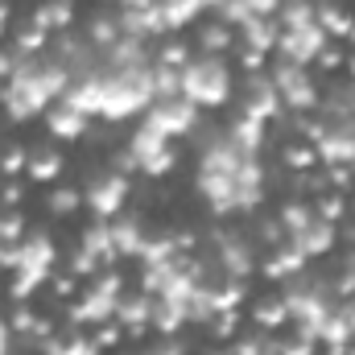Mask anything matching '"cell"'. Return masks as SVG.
I'll return each mask as SVG.
<instances>
[{"mask_svg":"<svg viewBox=\"0 0 355 355\" xmlns=\"http://www.w3.org/2000/svg\"><path fill=\"white\" fill-rule=\"evenodd\" d=\"M87 37H91V46H99V50L116 46V42L124 37L120 17H112V12H95V17H91V25H87Z\"/></svg>","mask_w":355,"mask_h":355,"instance_id":"obj_22","label":"cell"},{"mask_svg":"<svg viewBox=\"0 0 355 355\" xmlns=\"http://www.w3.org/2000/svg\"><path fill=\"white\" fill-rule=\"evenodd\" d=\"M91 339H95V347H99V352H116V347L124 343V327H120V322H99Z\"/></svg>","mask_w":355,"mask_h":355,"instance_id":"obj_34","label":"cell"},{"mask_svg":"<svg viewBox=\"0 0 355 355\" xmlns=\"http://www.w3.org/2000/svg\"><path fill=\"white\" fill-rule=\"evenodd\" d=\"M322 166H352L355 162V120L343 124H327V137L314 145Z\"/></svg>","mask_w":355,"mask_h":355,"instance_id":"obj_8","label":"cell"},{"mask_svg":"<svg viewBox=\"0 0 355 355\" xmlns=\"http://www.w3.org/2000/svg\"><path fill=\"white\" fill-rule=\"evenodd\" d=\"M174 166H178V153H174V145H170V149H162L157 157L141 162V174H145V178H166Z\"/></svg>","mask_w":355,"mask_h":355,"instance_id":"obj_35","label":"cell"},{"mask_svg":"<svg viewBox=\"0 0 355 355\" xmlns=\"http://www.w3.org/2000/svg\"><path fill=\"white\" fill-rule=\"evenodd\" d=\"M207 355H232V352H207Z\"/></svg>","mask_w":355,"mask_h":355,"instance_id":"obj_51","label":"cell"},{"mask_svg":"<svg viewBox=\"0 0 355 355\" xmlns=\"http://www.w3.org/2000/svg\"><path fill=\"white\" fill-rule=\"evenodd\" d=\"M277 223L285 227V236L306 232V227L314 223V202H285V207H281V215H277Z\"/></svg>","mask_w":355,"mask_h":355,"instance_id":"obj_25","label":"cell"},{"mask_svg":"<svg viewBox=\"0 0 355 355\" xmlns=\"http://www.w3.org/2000/svg\"><path fill=\"white\" fill-rule=\"evenodd\" d=\"M281 162H285V170H293V174H310V170H318V149L310 145V141H302V137H293V141H285L281 145Z\"/></svg>","mask_w":355,"mask_h":355,"instance_id":"obj_19","label":"cell"},{"mask_svg":"<svg viewBox=\"0 0 355 355\" xmlns=\"http://www.w3.org/2000/svg\"><path fill=\"white\" fill-rule=\"evenodd\" d=\"M277 355H318V339H306V335H293V339H277Z\"/></svg>","mask_w":355,"mask_h":355,"instance_id":"obj_38","label":"cell"},{"mask_svg":"<svg viewBox=\"0 0 355 355\" xmlns=\"http://www.w3.org/2000/svg\"><path fill=\"white\" fill-rule=\"evenodd\" d=\"M25 178H29V182H37V186L58 182V178H62V153H58L54 145H37V149H29Z\"/></svg>","mask_w":355,"mask_h":355,"instance_id":"obj_13","label":"cell"},{"mask_svg":"<svg viewBox=\"0 0 355 355\" xmlns=\"http://www.w3.org/2000/svg\"><path fill=\"white\" fill-rule=\"evenodd\" d=\"M50 289H54L58 297H75V289H79V277H71V272L54 277V272H50Z\"/></svg>","mask_w":355,"mask_h":355,"instance_id":"obj_44","label":"cell"},{"mask_svg":"<svg viewBox=\"0 0 355 355\" xmlns=\"http://www.w3.org/2000/svg\"><path fill=\"white\" fill-rule=\"evenodd\" d=\"M0 240H4V244H21V240H25V215H21V211L0 215Z\"/></svg>","mask_w":355,"mask_h":355,"instance_id":"obj_36","label":"cell"},{"mask_svg":"<svg viewBox=\"0 0 355 355\" xmlns=\"http://www.w3.org/2000/svg\"><path fill=\"white\" fill-rule=\"evenodd\" d=\"M347 355H355V339H352V343H347Z\"/></svg>","mask_w":355,"mask_h":355,"instance_id":"obj_50","label":"cell"},{"mask_svg":"<svg viewBox=\"0 0 355 355\" xmlns=\"http://www.w3.org/2000/svg\"><path fill=\"white\" fill-rule=\"evenodd\" d=\"M46 207H50L54 215H75V211L83 207V190H79V186H54L50 198H46Z\"/></svg>","mask_w":355,"mask_h":355,"instance_id":"obj_28","label":"cell"},{"mask_svg":"<svg viewBox=\"0 0 355 355\" xmlns=\"http://www.w3.org/2000/svg\"><path fill=\"white\" fill-rule=\"evenodd\" d=\"M314 67H318V71H327V75H331V71H339V67H347V54H343V46H327V50L314 58Z\"/></svg>","mask_w":355,"mask_h":355,"instance_id":"obj_40","label":"cell"},{"mask_svg":"<svg viewBox=\"0 0 355 355\" xmlns=\"http://www.w3.org/2000/svg\"><path fill=\"white\" fill-rule=\"evenodd\" d=\"M54 257H58L54 240H50L46 232H29L21 244H4V252H0V265L12 268V272H37V277H50Z\"/></svg>","mask_w":355,"mask_h":355,"instance_id":"obj_3","label":"cell"},{"mask_svg":"<svg viewBox=\"0 0 355 355\" xmlns=\"http://www.w3.org/2000/svg\"><path fill=\"white\" fill-rule=\"evenodd\" d=\"M46 128H50V137H58V141H79V137L87 132V116H83L79 107H71L67 99H58V103L46 112Z\"/></svg>","mask_w":355,"mask_h":355,"instance_id":"obj_11","label":"cell"},{"mask_svg":"<svg viewBox=\"0 0 355 355\" xmlns=\"http://www.w3.org/2000/svg\"><path fill=\"white\" fill-rule=\"evenodd\" d=\"M46 42H50V33L25 21V29H17V37H12V50H17V58H37L46 50Z\"/></svg>","mask_w":355,"mask_h":355,"instance_id":"obj_26","label":"cell"},{"mask_svg":"<svg viewBox=\"0 0 355 355\" xmlns=\"http://www.w3.org/2000/svg\"><path fill=\"white\" fill-rule=\"evenodd\" d=\"M314 21H318V29H322L331 42H335V37L347 42V37H352V25H355L352 12L339 8V4H331V0H318V4H314Z\"/></svg>","mask_w":355,"mask_h":355,"instance_id":"obj_17","label":"cell"},{"mask_svg":"<svg viewBox=\"0 0 355 355\" xmlns=\"http://www.w3.org/2000/svg\"><path fill=\"white\" fill-rule=\"evenodd\" d=\"M198 46L207 50V54H223V50H232L236 46V37H232V25L227 21H207L202 29H198Z\"/></svg>","mask_w":355,"mask_h":355,"instance_id":"obj_23","label":"cell"},{"mask_svg":"<svg viewBox=\"0 0 355 355\" xmlns=\"http://www.w3.org/2000/svg\"><path fill=\"white\" fill-rule=\"evenodd\" d=\"M145 355H182V343H174V339H162V343H153Z\"/></svg>","mask_w":355,"mask_h":355,"instance_id":"obj_46","label":"cell"},{"mask_svg":"<svg viewBox=\"0 0 355 355\" xmlns=\"http://www.w3.org/2000/svg\"><path fill=\"white\" fill-rule=\"evenodd\" d=\"M107 223H112V248H116V257H137L141 244H145V227L132 215H116Z\"/></svg>","mask_w":355,"mask_h":355,"instance_id":"obj_15","label":"cell"},{"mask_svg":"<svg viewBox=\"0 0 355 355\" xmlns=\"http://www.w3.org/2000/svg\"><path fill=\"white\" fill-rule=\"evenodd\" d=\"M46 281H50V277H37V272H12V281H8V297H12V302H29Z\"/></svg>","mask_w":355,"mask_h":355,"instance_id":"obj_30","label":"cell"},{"mask_svg":"<svg viewBox=\"0 0 355 355\" xmlns=\"http://www.w3.org/2000/svg\"><path fill=\"white\" fill-rule=\"evenodd\" d=\"M232 355H277V339H240Z\"/></svg>","mask_w":355,"mask_h":355,"instance_id":"obj_39","label":"cell"},{"mask_svg":"<svg viewBox=\"0 0 355 355\" xmlns=\"http://www.w3.org/2000/svg\"><path fill=\"white\" fill-rule=\"evenodd\" d=\"M215 257H219V268L227 272V277H248L252 272V248H248V240H240V236H215Z\"/></svg>","mask_w":355,"mask_h":355,"instance_id":"obj_9","label":"cell"},{"mask_svg":"<svg viewBox=\"0 0 355 355\" xmlns=\"http://www.w3.org/2000/svg\"><path fill=\"white\" fill-rule=\"evenodd\" d=\"M335 236H339V227H335V223H322V219L314 215V223H310L306 232L289 236V240H293V244L306 252V261H310V257H327V252L335 248Z\"/></svg>","mask_w":355,"mask_h":355,"instance_id":"obj_14","label":"cell"},{"mask_svg":"<svg viewBox=\"0 0 355 355\" xmlns=\"http://www.w3.org/2000/svg\"><path fill=\"white\" fill-rule=\"evenodd\" d=\"M21 202H25V186L8 178V182L0 186V207H4V211H12V207H21Z\"/></svg>","mask_w":355,"mask_h":355,"instance_id":"obj_42","label":"cell"},{"mask_svg":"<svg viewBox=\"0 0 355 355\" xmlns=\"http://www.w3.org/2000/svg\"><path fill=\"white\" fill-rule=\"evenodd\" d=\"M347 79L355 83V54H347Z\"/></svg>","mask_w":355,"mask_h":355,"instance_id":"obj_48","label":"cell"},{"mask_svg":"<svg viewBox=\"0 0 355 355\" xmlns=\"http://www.w3.org/2000/svg\"><path fill=\"white\" fill-rule=\"evenodd\" d=\"M327 186L335 190V194H343V190H352L355 178H352V166H327Z\"/></svg>","mask_w":355,"mask_h":355,"instance_id":"obj_41","label":"cell"},{"mask_svg":"<svg viewBox=\"0 0 355 355\" xmlns=\"http://www.w3.org/2000/svg\"><path fill=\"white\" fill-rule=\"evenodd\" d=\"M99 268H103V261H99L95 252H87L83 244H79V248L71 252V277H87V281H91V277H95Z\"/></svg>","mask_w":355,"mask_h":355,"instance_id":"obj_33","label":"cell"},{"mask_svg":"<svg viewBox=\"0 0 355 355\" xmlns=\"http://www.w3.org/2000/svg\"><path fill=\"white\" fill-rule=\"evenodd\" d=\"M314 215H318L322 223H335V227H339V223L347 219V198L335 194V190H327V194L314 198Z\"/></svg>","mask_w":355,"mask_h":355,"instance_id":"obj_27","label":"cell"},{"mask_svg":"<svg viewBox=\"0 0 355 355\" xmlns=\"http://www.w3.org/2000/svg\"><path fill=\"white\" fill-rule=\"evenodd\" d=\"M17 62H21L17 50H12V46H0V83H8V75L17 71Z\"/></svg>","mask_w":355,"mask_h":355,"instance_id":"obj_45","label":"cell"},{"mask_svg":"<svg viewBox=\"0 0 355 355\" xmlns=\"http://www.w3.org/2000/svg\"><path fill=\"white\" fill-rule=\"evenodd\" d=\"M236 327H240V310H219V314L211 318V335H215V339H232Z\"/></svg>","mask_w":355,"mask_h":355,"instance_id":"obj_37","label":"cell"},{"mask_svg":"<svg viewBox=\"0 0 355 355\" xmlns=\"http://www.w3.org/2000/svg\"><path fill=\"white\" fill-rule=\"evenodd\" d=\"M265 58H268V54H261V50H248V46H240V67L248 71V79L265 71Z\"/></svg>","mask_w":355,"mask_h":355,"instance_id":"obj_43","label":"cell"},{"mask_svg":"<svg viewBox=\"0 0 355 355\" xmlns=\"http://www.w3.org/2000/svg\"><path fill=\"white\" fill-rule=\"evenodd\" d=\"M153 293H141V297H120L116 306V322L124 327V335H145V327L153 322Z\"/></svg>","mask_w":355,"mask_h":355,"instance_id":"obj_12","label":"cell"},{"mask_svg":"<svg viewBox=\"0 0 355 355\" xmlns=\"http://www.w3.org/2000/svg\"><path fill=\"white\" fill-rule=\"evenodd\" d=\"M71 21H75V4H71V0H42V4L29 12V25H37V29H46V33L71 29Z\"/></svg>","mask_w":355,"mask_h":355,"instance_id":"obj_16","label":"cell"},{"mask_svg":"<svg viewBox=\"0 0 355 355\" xmlns=\"http://www.w3.org/2000/svg\"><path fill=\"white\" fill-rule=\"evenodd\" d=\"M227 137L240 145V153L257 157V153H261V145H265V120H257V116H244V112H240V116L232 120Z\"/></svg>","mask_w":355,"mask_h":355,"instance_id":"obj_18","label":"cell"},{"mask_svg":"<svg viewBox=\"0 0 355 355\" xmlns=\"http://www.w3.org/2000/svg\"><path fill=\"white\" fill-rule=\"evenodd\" d=\"M157 67L186 71V67H190V46H182V42H166V46L157 50Z\"/></svg>","mask_w":355,"mask_h":355,"instance_id":"obj_32","label":"cell"},{"mask_svg":"<svg viewBox=\"0 0 355 355\" xmlns=\"http://www.w3.org/2000/svg\"><path fill=\"white\" fill-rule=\"evenodd\" d=\"M37 322H42V314H37L29 302H17V310H12V318H8V331H17L21 339H29V343H33V335H37Z\"/></svg>","mask_w":355,"mask_h":355,"instance_id":"obj_29","label":"cell"},{"mask_svg":"<svg viewBox=\"0 0 355 355\" xmlns=\"http://www.w3.org/2000/svg\"><path fill=\"white\" fill-rule=\"evenodd\" d=\"M198 124V107L190 103V99H153L149 107H145V128H153V132H162V137H186L190 128Z\"/></svg>","mask_w":355,"mask_h":355,"instance_id":"obj_5","label":"cell"},{"mask_svg":"<svg viewBox=\"0 0 355 355\" xmlns=\"http://www.w3.org/2000/svg\"><path fill=\"white\" fill-rule=\"evenodd\" d=\"M252 322H257L261 331H277V327H285V322H289V306H285V297H265V302H257V306H252Z\"/></svg>","mask_w":355,"mask_h":355,"instance_id":"obj_24","label":"cell"},{"mask_svg":"<svg viewBox=\"0 0 355 355\" xmlns=\"http://www.w3.org/2000/svg\"><path fill=\"white\" fill-rule=\"evenodd\" d=\"M182 99H190L194 107H223L232 99V71L223 58L202 54L190 58V67L182 71Z\"/></svg>","mask_w":355,"mask_h":355,"instance_id":"obj_2","label":"cell"},{"mask_svg":"<svg viewBox=\"0 0 355 355\" xmlns=\"http://www.w3.org/2000/svg\"><path fill=\"white\" fill-rule=\"evenodd\" d=\"M352 178H355V162H352Z\"/></svg>","mask_w":355,"mask_h":355,"instance_id":"obj_52","label":"cell"},{"mask_svg":"<svg viewBox=\"0 0 355 355\" xmlns=\"http://www.w3.org/2000/svg\"><path fill=\"white\" fill-rule=\"evenodd\" d=\"M277 21L272 17H257V21H248V25H240V37H244V46L248 50H261V54H272L277 50Z\"/></svg>","mask_w":355,"mask_h":355,"instance_id":"obj_20","label":"cell"},{"mask_svg":"<svg viewBox=\"0 0 355 355\" xmlns=\"http://www.w3.org/2000/svg\"><path fill=\"white\" fill-rule=\"evenodd\" d=\"M4 25H8V4L0 0V29H4Z\"/></svg>","mask_w":355,"mask_h":355,"instance_id":"obj_47","label":"cell"},{"mask_svg":"<svg viewBox=\"0 0 355 355\" xmlns=\"http://www.w3.org/2000/svg\"><path fill=\"white\" fill-rule=\"evenodd\" d=\"M347 240H352V244H355V223H352V227H347Z\"/></svg>","mask_w":355,"mask_h":355,"instance_id":"obj_49","label":"cell"},{"mask_svg":"<svg viewBox=\"0 0 355 355\" xmlns=\"http://www.w3.org/2000/svg\"><path fill=\"white\" fill-rule=\"evenodd\" d=\"M268 79H272V87L281 95L285 112H314V107H318V87H314V79H310V67L277 62Z\"/></svg>","mask_w":355,"mask_h":355,"instance_id":"obj_4","label":"cell"},{"mask_svg":"<svg viewBox=\"0 0 355 355\" xmlns=\"http://www.w3.org/2000/svg\"><path fill=\"white\" fill-rule=\"evenodd\" d=\"M71 71L58 62V58H21L17 71L8 75V83L0 87V103H4V116L8 120H33L37 112L54 107L67 91H71Z\"/></svg>","mask_w":355,"mask_h":355,"instance_id":"obj_1","label":"cell"},{"mask_svg":"<svg viewBox=\"0 0 355 355\" xmlns=\"http://www.w3.org/2000/svg\"><path fill=\"white\" fill-rule=\"evenodd\" d=\"M240 112H244V116H257V120H265V124L285 112V103H281V95H277V87H272L268 75H252V79H248Z\"/></svg>","mask_w":355,"mask_h":355,"instance_id":"obj_7","label":"cell"},{"mask_svg":"<svg viewBox=\"0 0 355 355\" xmlns=\"http://www.w3.org/2000/svg\"><path fill=\"white\" fill-rule=\"evenodd\" d=\"M302 268H306V252L293 240H281V244H272V257L265 261L261 272L268 281H293V277H302Z\"/></svg>","mask_w":355,"mask_h":355,"instance_id":"obj_10","label":"cell"},{"mask_svg":"<svg viewBox=\"0 0 355 355\" xmlns=\"http://www.w3.org/2000/svg\"><path fill=\"white\" fill-rule=\"evenodd\" d=\"M145 265H170L178 257V244H174V232H145V244H141V252H137Z\"/></svg>","mask_w":355,"mask_h":355,"instance_id":"obj_21","label":"cell"},{"mask_svg":"<svg viewBox=\"0 0 355 355\" xmlns=\"http://www.w3.org/2000/svg\"><path fill=\"white\" fill-rule=\"evenodd\" d=\"M83 202L95 211V219H116L128 202V174H120V170L95 174L83 190Z\"/></svg>","mask_w":355,"mask_h":355,"instance_id":"obj_6","label":"cell"},{"mask_svg":"<svg viewBox=\"0 0 355 355\" xmlns=\"http://www.w3.org/2000/svg\"><path fill=\"white\" fill-rule=\"evenodd\" d=\"M25 166H29V149H25V145H8V149L0 153V174L4 178H21Z\"/></svg>","mask_w":355,"mask_h":355,"instance_id":"obj_31","label":"cell"}]
</instances>
